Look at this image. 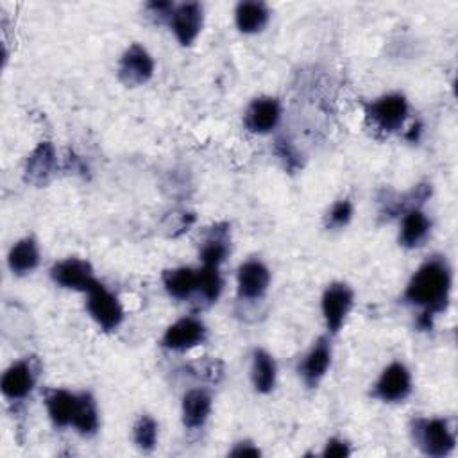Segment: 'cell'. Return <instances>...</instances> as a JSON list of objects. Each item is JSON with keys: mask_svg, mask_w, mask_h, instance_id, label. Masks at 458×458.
<instances>
[{"mask_svg": "<svg viewBox=\"0 0 458 458\" xmlns=\"http://www.w3.org/2000/svg\"><path fill=\"white\" fill-rule=\"evenodd\" d=\"M451 293V268L442 256L426 259L408 281L403 301L422 308L417 326L422 331L431 329L433 317L447 308Z\"/></svg>", "mask_w": 458, "mask_h": 458, "instance_id": "1", "label": "cell"}, {"mask_svg": "<svg viewBox=\"0 0 458 458\" xmlns=\"http://www.w3.org/2000/svg\"><path fill=\"white\" fill-rule=\"evenodd\" d=\"M411 435L413 442L419 449L433 458L447 456L456 444L454 433L449 428V422L440 417L433 419H413L411 420Z\"/></svg>", "mask_w": 458, "mask_h": 458, "instance_id": "2", "label": "cell"}, {"mask_svg": "<svg viewBox=\"0 0 458 458\" xmlns=\"http://www.w3.org/2000/svg\"><path fill=\"white\" fill-rule=\"evenodd\" d=\"M365 114L377 131L394 132L408 116V102L401 93H388L365 104Z\"/></svg>", "mask_w": 458, "mask_h": 458, "instance_id": "3", "label": "cell"}, {"mask_svg": "<svg viewBox=\"0 0 458 458\" xmlns=\"http://www.w3.org/2000/svg\"><path fill=\"white\" fill-rule=\"evenodd\" d=\"M86 308L91 318L104 329L114 331L123 320V310L114 293H111L100 281H97L88 292Z\"/></svg>", "mask_w": 458, "mask_h": 458, "instance_id": "4", "label": "cell"}, {"mask_svg": "<svg viewBox=\"0 0 458 458\" xmlns=\"http://www.w3.org/2000/svg\"><path fill=\"white\" fill-rule=\"evenodd\" d=\"M411 394V374L401 361H392L383 369L372 386L370 395L383 403H399Z\"/></svg>", "mask_w": 458, "mask_h": 458, "instance_id": "5", "label": "cell"}, {"mask_svg": "<svg viewBox=\"0 0 458 458\" xmlns=\"http://www.w3.org/2000/svg\"><path fill=\"white\" fill-rule=\"evenodd\" d=\"M154 75V59L140 45L132 43L118 61V81L127 88H136L148 82Z\"/></svg>", "mask_w": 458, "mask_h": 458, "instance_id": "6", "label": "cell"}, {"mask_svg": "<svg viewBox=\"0 0 458 458\" xmlns=\"http://www.w3.org/2000/svg\"><path fill=\"white\" fill-rule=\"evenodd\" d=\"M354 293L345 283H331L322 293V315L326 320V327L331 335L338 333L345 322L352 308Z\"/></svg>", "mask_w": 458, "mask_h": 458, "instance_id": "7", "label": "cell"}, {"mask_svg": "<svg viewBox=\"0 0 458 458\" xmlns=\"http://www.w3.org/2000/svg\"><path fill=\"white\" fill-rule=\"evenodd\" d=\"M206 336H208L206 326L199 318L182 317L166 327L161 338V345L170 351L184 352L197 345H202L206 342Z\"/></svg>", "mask_w": 458, "mask_h": 458, "instance_id": "8", "label": "cell"}, {"mask_svg": "<svg viewBox=\"0 0 458 458\" xmlns=\"http://www.w3.org/2000/svg\"><path fill=\"white\" fill-rule=\"evenodd\" d=\"M50 277L63 288L88 292L98 279L93 274L89 261L81 258H66L52 265Z\"/></svg>", "mask_w": 458, "mask_h": 458, "instance_id": "9", "label": "cell"}, {"mask_svg": "<svg viewBox=\"0 0 458 458\" xmlns=\"http://www.w3.org/2000/svg\"><path fill=\"white\" fill-rule=\"evenodd\" d=\"M202 21L204 11L199 2H184L175 5L168 18L172 32L182 47H190L197 39L202 29Z\"/></svg>", "mask_w": 458, "mask_h": 458, "instance_id": "10", "label": "cell"}, {"mask_svg": "<svg viewBox=\"0 0 458 458\" xmlns=\"http://www.w3.org/2000/svg\"><path fill=\"white\" fill-rule=\"evenodd\" d=\"M281 118V104L274 97L254 98L243 114V125L254 134H267L274 131Z\"/></svg>", "mask_w": 458, "mask_h": 458, "instance_id": "11", "label": "cell"}, {"mask_svg": "<svg viewBox=\"0 0 458 458\" xmlns=\"http://www.w3.org/2000/svg\"><path fill=\"white\" fill-rule=\"evenodd\" d=\"M36 385V369L30 360L14 361L5 369L0 379L2 394L11 401L25 399Z\"/></svg>", "mask_w": 458, "mask_h": 458, "instance_id": "12", "label": "cell"}, {"mask_svg": "<svg viewBox=\"0 0 458 458\" xmlns=\"http://www.w3.org/2000/svg\"><path fill=\"white\" fill-rule=\"evenodd\" d=\"M238 297L247 301L261 299L270 284V270L259 259H249L240 265L238 274Z\"/></svg>", "mask_w": 458, "mask_h": 458, "instance_id": "13", "label": "cell"}, {"mask_svg": "<svg viewBox=\"0 0 458 458\" xmlns=\"http://www.w3.org/2000/svg\"><path fill=\"white\" fill-rule=\"evenodd\" d=\"M329 365H331V344L327 336H320L317 338L313 347L308 351V354L304 356L297 370L304 385L308 388H315L326 376Z\"/></svg>", "mask_w": 458, "mask_h": 458, "instance_id": "14", "label": "cell"}, {"mask_svg": "<svg viewBox=\"0 0 458 458\" xmlns=\"http://www.w3.org/2000/svg\"><path fill=\"white\" fill-rule=\"evenodd\" d=\"M55 166H57V156H55L54 145L50 141H41L27 157L25 174H23L25 181L30 184L41 186L52 177Z\"/></svg>", "mask_w": 458, "mask_h": 458, "instance_id": "15", "label": "cell"}, {"mask_svg": "<svg viewBox=\"0 0 458 458\" xmlns=\"http://www.w3.org/2000/svg\"><path fill=\"white\" fill-rule=\"evenodd\" d=\"M45 406L54 426H72V419L77 408V394H72L64 388H48L45 390Z\"/></svg>", "mask_w": 458, "mask_h": 458, "instance_id": "16", "label": "cell"}, {"mask_svg": "<svg viewBox=\"0 0 458 458\" xmlns=\"http://www.w3.org/2000/svg\"><path fill=\"white\" fill-rule=\"evenodd\" d=\"M182 424L188 429H199L211 413V395L204 388H191L182 397Z\"/></svg>", "mask_w": 458, "mask_h": 458, "instance_id": "17", "label": "cell"}, {"mask_svg": "<svg viewBox=\"0 0 458 458\" xmlns=\"http://www.w3.org/2000/svg\"><path fill=\"white\" fill-rule=\"evenodd\" d=\"M268 18H270V9L265 2L245 0V2H240L234 9L236 27L243 34L261 32L267 27Z\"/></svg>", "mask_w": 458, "mask_h": 458, "instance_id": "18", "label": "cell"}, {"mask_svg": "<svg viewBox=\"0 0 458 458\" xmlns=\"http://www.w3.org/2000/svg\"><path fill=\"white\" fill-rule=\"evenodd\" d=\"M429 229H431L429 218L419 208L410 209L403 216L401 231H399V243L406 249L420 247L426 242Z\"/></svg>", "mask_w": 458, "mask_h": 458, "instance_id": "19", "label": "cell"}, {"mask_svg": "<svg viewBox=\"0 0 458 458\" xmlns=\"http://www.w3.org/2000/svg\"><path fill=\"white\" fill-rule=\"evenodd\" d=\"M229 252V225L216 224L211 227L209 234L206 236L200 247V259L202 265L208 267H220Z\"/></svg>", "mask_w": 458, "mask_h": 458, "instance_id": "20", "label": "cell"}, {"mask_svg": "<svg viewBox=\"0 0 458 458\" xmlns=\"http://www.w3.org/2000/svg\"><path fill=\"white\" fill-rule=\"evenodd\" d=\"M7 265L13 274L25 276L30 274L39 265V250L34 238L25 236L16 242L7 256Z\"/></svg>", "mask_w": 458, "mask_h": 458, "instance_id": "21", "label": "cell"}, {"mask_svg": "<svg viewBox=\"0 0 458 458\" xmlns=\"http://www.w3.org/2000/svg\"><path fill=\"white\" fill-rule=\"evenodd\" d=\"M277 367L276 360L265 349H254L252 352V367H250V379L254 390L259 394H268L276 386Z\"/></svg>", "mask_w": 458, "mask_h": 458, "instance_id": "22", "label": "cell"}, {"mask_svg": "<svg viewBox=\"0 0 458 458\" xmlns=\"http://www.w3.org/2000/svg\"><path fill=\"white\" fill-rule=\"evenodd\" d=\"M72 426L82 437H93L98 429V408L89 392L77 394V408L72 419Z\"/></svg>", "mask_w": 458, "mask_h": 458, "instance_id": "23", "label": "cell"}, {"mask_svg": "<svg viewBox=\"0 0 458 458\" xmlns=\"http://www.w3.org/2000/svg\"><path fill=\"white\" fill-rule=\"evenodd\" d=\"M163 284L174 299H188L197 292V270L190 267L168 268L163 272Z\"/></svg>", "mask_w": 458, "mask_h": 458, "instance_id": "24", "label": "cell"}, {"mask_svg": "<svg viewBox=\"0 0 458 458\" xmlns=\"http://www.w3.org/2000/svg\"><path fill=\"white\" fill-rule=\"evenodd\" d=\"M222 292V277L218 272V267H208L202 265V268L197 270V293L208 302H215Z\"/></svg>", "mask_w": 458, "mask_h": 458, "instance_id": "25", "label": "cell"}, {"mask_svg": "<svg viewBox=\"0 0 458 458\" xmlns=\"http://www.w3.org/2000/svg\"><path fill=\"white\" fill-rule=\"evenodd\" d=\"M132 440L140 451L150 453L157 442V422L150 415H141L134 422Z\"/></svg>", "mask_w": 458, "mask_h": 458, "instance_id": "26", "label": "cell"}, {"mask_svg": "<svg viewBox=\"0 0 458 458\" xmlns=\"http://www.w3.org/2000/svg\"><path fill=\"white\" fill-rule=\"evenodd\" d=\"M352 218V204L347 199L336 200L326 215V227L329 229H342Z\"/></svg>", "mask_w": 458, "mask_h": 458, "instance_id": "27", "label": "cell"}, {"mask_svg": "<svg viewBox=\"0 0 458 458\" xmlns=\"http://www.w3.org/2000/svg\"><path fill=\"white\" fill-rule=\"evenodd\" d=\"M274 152L284 163V168H288L290 172H293L301 166V156H299L297 148L288 140L277 138L276 145H274Z\"/></svg>", "mask_w": 458, "mask_h": 458, "instance_id": "28", "label": "cell"}, {"mask_svg": "<svg viewBox=\"0 0 458 458\" xmlns=\"http://www.w3.org/2000/svg\"><path fill=\"white\" fill-rule=\"evenodd\" d=\"M349 454H351L349 445L340 438H329L324 451H322L324 458H344V456H349Z\"/></svg>", "mask_w": 458, "mask_h": 458, "instance_id": "29", "label": "cell"}, {"mask_svg": "<svg viewBox=\"0 0 458 458\" xmlns=\"http://www.w3.org/2000/svg\"><path fill=\"white\" fill-rule=\"evenodd\" d=\"M231 456H261V451L249 440L245 442H238L231 451H229Z\"/></svg>", "mask_w": 458, "mask_h": 458, "instance_id": "30", "label": "cell"}]
</instances>
